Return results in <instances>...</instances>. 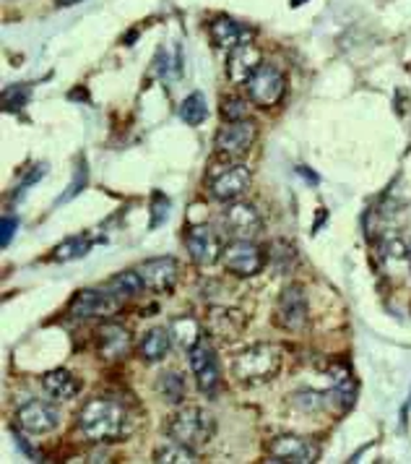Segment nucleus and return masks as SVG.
<instances>
[{
  "label": "nucleus",
  "instance_id": "obj_1",
  "mask_svg": "<svg viewBox=\"0 0 411 464\" xmlns=\"http://www.w3.org/2000/svg\"><path fill=\"white\" fill-rule=\"evenodd\" d=\"M79 425H81L83 436L94 443L120 441L130 430L123 404L112 400H100V397L86 401V407L79 415Z\"/></svg>",
  "mask_w": 411,
  "mask_h": 464
},
{
  "label": "nucleus",
  "instance_id": "obj_2",
  "mask_svg": "<svg viewBox=\"0 0 411 464\" xmlns=\"http://www.w3.org/2000/svg\"><path fill=\"white\" fill-rule=\"evenodd\" d=\"M279 368H282V353H279V347L266 344V342L247 347L232 360V376L245 386L268 383L279 373Z\"/></svg>",
  "mask_w": 411,
  "mask_h": 464
},
{
  "label": "nucleus",
  "instance_id": "obj_3",
  "mask_svg": "<svg viewBox=\"0 0 411 464\" xmlns=\"http://www.w3.org/2000/svg\"><path fill=\"white\" fill-rule=\"evenodd\" d=\"M214 430H216V422L201 407H186L167 420V436L172 441L186 443L190 449H198L211 441Z\"/></svg>",
  "mask_w": 411,
  "mask_h": 464
},
{
  "label": "nucleus",
  "instance_id": "obj_4",
  "mask_svg": "<svg viewBox=\"0 0 411 464\" xmlns=\"http://www.w3.org/2000/svg\"><path fill=\"white\" fill-rule=\"evenodd\" d=\"M222 264L232 275L255 276L266 266V254L253 240H229V246H225V254H222Z\"/></svg>",
  "mask_w": 411,
  "mask_h": 464
},
{
  "label": "nucleus",
  "instance_id": "obj_5",
  "mask_svg": "<svg viewBox=\"0 0 411 464\" xmlns=\"http://www.w3.org/2000/svg\"><path fill=\"white\" fill-rule=\"evenodd\" d=\"M268 462H292V464H310L318 462L320 446L312 439L302 436H276L273 441L266 443Z\"/></svg>",
  "mask_w": 411,
  "mask_h": 464
},
{
  "label": "nucleus",
  "instance_id": "obj_6",
  "mask_svg": "<svg viewBox=\"0 0 411 464\" xmlns=\"http://www.w3.org/2000/svg\"><path fill=\"white\" fill-rule=\"evenodd\" d=\"M222 227L229 240H253L263 227V219L253 204L234 201L222 211Z\"/></svg>",
  "mask_w": 411,
  "mask_h": 464
},
{
  "label": "nucleus",
  "instance_id": "obj_7",
  "mask_svg": "<svg viewBox=\"0 0 411 464\" xmlns=\"http://www.w3.org/2000/svg\"><path fill=\"white\" fill-rule=\"evenodd\" d=\"M276 324L287 332H302L308 326V295L300 285H287L276 300Z\"/></svg>",
  "mask_w": 411,
  "mask_h": 464
},
{
  "label": "nucleus",
  "instance_id": "obj_8",
  "mask_svg": "<svg viewBox=\"0 0 411 464\" xmlns=\"http://www.w3.org/2000/svg\"><path fill=\"white\" fill-rule=\"evenodd\" d=\"M255 139H258V126L253 121H234V123H226L225 128H219L216 151L222 157H229V160H240L255 144Z\"/></svg>",
  "mask_w": 411,
  "mask_h": 464
},
{
  "label": "nucleus",
  "instance_id": "obj_9",
  "mask_svg": "<svg viewBox=\"0 0 411 464\" xmlns=\"http://www.w3.org/2000/svg\"><path fill=\"white\" fill-rule=\"evenodd\" d=\"M120 297L110 290H81L71 300V314L79 318H107L118 314Z\"/></svg>",
  "mask_w": 411,
  "mask_h": 464
},
{
  "label": "nucleus",
  "instance_id": "obj_10",
  "mask_svg": "<svg viewBox=\"0 0 411 464\" xmlns=\"http://www.w3.org/2000/svg\"><path fill=\"white\" fill-rule=\"evenodd\" d=\"M247 94L258 107H273L284 97V76L273 65H261L247 82Z\"/></svg>",
  "mask_w": 411,
  "mask_h": 464
},
{
  "label": "nucleus",
  "instance_id": "obj_11",
  "mask_svg": "<svg viewBox=\"0 0 411 464\" xmlns=\"http://www.w3.org/2000/svg\"><path fill=\"white\" fill-rule=\"evenodd\" d=\"M186 246L190 258L198 266H211V264H216L222 258V254H225L219 235L211 230V227H206V225H196V227H190L186 232Z\"/></svg>",
  "mask_w": 411,
  "mask_h": 464
},
{
  "label": "nucleus",
  "instance_id": "obj_12",
  "mask_svg": "<svg viewBox=\"0 0 411 464\" xmlns=\"http://www.w3.org/2000/svg\"><path fill=\"white\" fill-rule=\"evenodd\" d=\"M250 169L245 165H229L211 175V196L219 201H234L250 188Z\"/></svg>",
  "mask_w": 411,
  "mask_h": 464
},
{
  "label": "nucleus",
  "instance_id": "obj_13",
  "mask_svg": "<svg viewBox=\"0 0 411 464\" xmlns=\"http://www.w3.org/2000/svg\"><path fill=\"white\" fill-rule=\"evenodd\" d=\"M16 422H19L21 430L40 436V433H50V430L58 428L61 412L47 401H29L16 412Z\"/></svg>",
  "mask_w": 411,
  "mask_h": 464
},
{
  "label": "nucleus",
  "instance_id": "obj_14",
  "mask_svg": "<svg viewBox=\"0 0 411 464\" xmlns=\"http://www.w3.org/2000/svg\"><path fill=\"white\" fill-rule=\"evenodd\" d=\"M139 275L144 279V285L154 293H169L177 282L180 266L172 256H162V258H148L139 266Z\"/></svg>",
  "mask_w": 411,
  "mask_h": 464
},
{
  "label": "nucleus",
  "instance_id": "obj_15",
  "mask_svg": "<svg viewBox=\"0 0 411 464\" xmlns=\"http://www.w3.org/2000/svg\"><path fill=\"white\" fill-rule=\"evenodd\" d=\"M261 68V50L253 43L237 44L232 53H229V61H226V76L229 82L237 86H245L253 73Z\"/></svg>",
  "mask_w": 411,
  "mask_h": 464
},
{
  "label": "nucleus",
  "instance_id": "obj_16",
  "mask_svg": "<svg viewBox=\"0 0 411 464\" xmlns=\"http://www.w3.org/2000/svg\"><path fill=\"white\" fill-rule=\"evenodd\" d=\"M190 368L198 379V386L206 394H214L219 389V362H216V355L214 350L206 344V342H198L193 350H190Z\"/></svg>",
  "mask_w": 411,
  "mask_h": 464
},
{
  "label": "nucleus",
  "instance_id": "obj_17",
  "mask_svg": "<svg viewBox=\"0 0 411 464\" xmlns=\"http://www.w3.org/2000/svg\"><path fill=\"white\" fill-rule=\"evenodd\" d=\"M245 314L234 308H216L208 316V332L219 339H237L245 329Z\"/></svg>",
  "mask_w": 411,
  "mask_h": 464
},
{
  "label": "nucleus",
  "instance_id": "obj_18",
  "mask_svg": "<svg viewBox=\"0 0 411 464\" xmlns=\"http://www.w3.org/2000/svg\"><path fill=\"white\" fill-rule=\"evenodd\" d=\"M100 350L107 360H118L130 350V334L118 324H104L100 329Z\"/></svg>",
  "mask_w": 411,
  "mask_h": 464
},
{
  "label": "nucleus",
  "instance_id": "obj_19",
  "mask_svg": "<svg viewBox=\"0 0 411 464\" xmlns=\"http://www.w3.org/2000/svg\"><path fill=\"white\" fill-rule=\"evenodd\" d=\"M42 386H44V392L50 394V397H55V400H73L79 392H81V379H76L71 371H50L44 379H42Z\"/></svg>",
  "mask_w": 411,
  "mask_h": 464
},
{
  "label": "nucleus",
  "instance_id": "obj_20",
  "mask_svg": "<svg viewBox=\"0 0 411 464\" xmlns=\"http://www.w3.org/2000/svg\"><path fill=\"white\" fill-rule=\"evenodd\" d=\"M169 332H172V342L180 350H186V353H190L201 342V324H198V318L193 316L175 318L172 326H169Z\"/></svg>",
  "mask_w": 411,
  "mask_h": 464
},
{
  "label": "nucleus",
  "instance_id": "obj_21",
  "mask_svg": "<svg viewBox=\"0 0 411 464\" xmlns=\"http://www.w3.org/2000/svg\"><path fill=\"white\" fill-rule=\"evenodd\" d=\"M172 347V332L169 329H151L144 339H141V358L146 362H157V360H165L167 353Z\"/></svg>",
  "mask_w": 411,
  "mask_h": 464
},
{
  "label": "nucleus",
  "instance_id": "obj_22",
  "mask_svg": "<svg viewBox=\"0 0 411 464\" xmlns=\"http://www.w3.org/2000/svg\"><path fill=\"white\" fill-rule=\"evenodd\" d=\"M208 32H211V40L219 44V47H226V50H234L237 44L247 43L245 37H243V29L232 22V19H226V16L211 22Z\"/></svg>",
  "mask_w": 411,
  "mask_h": 464
},
{
  "label": "nucleus",
  "instance_id": "obj_23",
  "mask_svg": "<svg viewBox=\"0 0 411 464\" xmlns=\"http://www.w3.org/2000/svg\"><path fill=\"white\" fill-rule=\"evenodd\" d=\"M154 462L159 464H196L198 457H196V449H190L186 443L180 441H169L165 446H159L154 451Z\"/></svg>",
  "mask_w": 411,
  "mask_h": 464
},
{
  "label": "nucleus",
  "instance_id": "obj_24",
  "mask_svg": "<svg viewBox=\"0 0 411 464\" xmlns=\"http://www.w3.org/2000/svg\"><path fill=\"white\" fill-rule=\"evenodd\" d=\"M144 279H141V275H139V269L136 272H123V275L112 276L110 282H107V290L110 293H115V295L120 297H136L141 295V290H144Z\"/></svg>",
  "mask_w": 411,
  "mask_h": 464
},
{
  "label": "nucleus",
  "instance_id": "obj_25",
  "mask_svg": "<svg viewBox=\"0 0 411 464\" xmlns=\"http://www.w3.org/2000/svg\"><path fill=\"white\" fill-rule=\"evenodd\" d=\"M206 115H208V107H206L204 94H201V92L187 94L186 100H183V105H180V118H183V123H187V126H201L206 121Z\"/></svg>",
  "mask_w": 411,
  "mask_h": 464
},
{
  "label": "nucleus",
  "instance_id": "obj_26",
  "mask_svg": "<svg viewBox=\"0 0 411 464\" xmlns=\"http://www.w3.org/2000/svg\"><path fill=\"white\" fill-rule=\"evenodd\" d=\"M157 389H159V394L169 404H180V401L186 400V379L180 373H175V371H169V373H165L162 379L157 381Z\"/></svg>",
  "mask_w": 411,
  "mask_h": 464
},
{
  "label": "nucleus",
  "instance_id": "obj_27",
  "mask_svg": "<svg viewBox=\"0 0 411 464\" xmlns=\"http://www.w3.org/2000/svg\"><path fill=\"white\" fill-rule=\"evenodd\" d=\"M89 248H91V243H89L86 237H71V240H65V243H61V246L55 248L53 258H55V261H73V258H79V256L86 254Z\"/></svg>",
  "mask_w": 411,
  "mask_h": 464
},
{
  "label": "nucleus",
  "instance_id": "obj_28",
  "mask_svg": "<svg viewBox=\"0 0 411 464\" xmlns=\"http://www.w3.org/2000/svg\"><path fill=\"white\" fill-rule=\"evenodd\" d=\"M271 258H273L276 272H287L289 266L294 264V251L289 248L284 240H276L273 243V251H271Z\"/></svg>",
  "mask_w": 411,
  "mask_h": 464
},
{
  "label": "nucleus",
  "instance_id": "obj_29",
  "mask_svg": "<svg viewBox=\"0 0 411 464\" xmlns=\"http://www.w3.org/2000/svg\"><path fill=\"white\" fill-rule=\"evenodd\" d=\"M222 115L226 118V123H234V121H245L247 115V102L243 97H229L222 102Z\"/></svg>",
  "mask_w": 411,
  "mask_h": 464
},
{
  "label": "nucleus",
  "instance_id": "obj_30",
  "mask_svg": "<svg viewBox=\"0 0 411 464\" xmlns=\"http://www.w3.org/2000/svg\"><path fill=\"white\" fill-rule=\"evenodd\" d=\"M26 97H29V89H26V86H11V89H5V94H3V105H5V110H14V107L24 105Z\"/></svg>",
  "mask_w": 411,
  "mask_h": 464
},
{
  "label": "nucleus",
  "instance_id": "obj_31",
  "mask_svg": "<svg viewBox=\"0 0 411 464\" xmlns=\"http://www.w3.org/2000/svg\"><path fill=\"white\" fill-rule=\"evenodd\" d=\"M294 404L300 410H318L323 404V397L315 394V392H300V394H294Z\"/></svg>",
  "mask_w": 411,
  "mask_h": 464
},
{
  "label": "nucleus",
  "instance_id": "obj_32",
  "mask_svg": "<svg viewBox=\"0 0 411 464\" xmlns=\"http://www.w3.org/2000/svg\"><path fill=\"white\" fill-rule=\"evenodd\" d=\"M16 227H19V222L14 219V217H5L3 222H0V243H3V248L11 243V237H14V232H16Z\"/></svg>",
  "mask_w": 411,
  "mask_h": 464
},
{
  "label": "nucleus",
  "instance_id": "obj_33",
  "mask_svg": "<svg viewBox=\"0 0 411 464\" xmlns=\"http://www.w3.org/2000/svg\"><path fill=\"white\" fill-rule=\"evenodd\" d=\"M167 207H169V204H167L165 196H159V193H157V196H154V219H151V227H157L159 222H165Z\"/></svg>",
  "mask_w": 411,
  "mask_h": 464
},
{
  "label": "nucleus",
  "instance_id": "obj_34",
  "mask_svg": "<svg viewBox=\"0 0 411 464\" xmlns=\"http://www.w3.org/2000/svg\"><path fill=\"white\" fill-rule=\"evenodd\" d=\"M300 175H305V178H310V180H312V183H318V178H315V175H312V172H310V169L300 168Z\"/></svg>",
  "mask_w": 411,
  "mask_h": 464
},
{
  "label": "nucleus",
  "instance_id": "obj_35",
  "mask_svg": "<svg viewBox=\"0 0 411 464\" xmlns=\"http://www.w3.org/2000/svg\"><path fill=\"white\" fill-rule=\"evenodd\" d=\"M58 5H76V3H81V0H55Z\"/></svg>",
  "mask_w": 411,
  "mask_h": 464
}]
</instances>
